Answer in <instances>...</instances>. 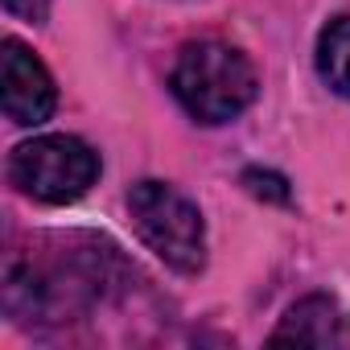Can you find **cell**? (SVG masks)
I'll list each match as a JSON object with an SVG mask.
<instances>
[{"mask_svg":"<svg viewBox=\"0 0 350 350\" xmlns=\"http://www.w3.org/2000/svg\"><path fill=\"white\" fill-rule=\"evenodd\" d=\"M317 70L321 79L350 99V17H338L321 29V42H317Z\"/></svg>","mask_w":350,"mask_h":350,"instance_id":"obj_6","label":"cell"},{"mask_svg":"<svg viewBox=\"0 0 350 350\" xmlns=\"http://www.w3.org/2000/svg\"><path fill=\"white\" fill-rule=\"evenodd\" d=\"M243 186L256 194V198H272V202H288V186L276 173H264V169H247L243 173Z\"/></svg>","mask_w":350,"mask_h":350,"instance_id":"obj_7","label":"cell"},{"mask_svg":"<svg viewBox=\"0 0 350 350\" xmlns=\"http://www.w3.org/2000/svg\"><path fill=\"white\" fill-rule=\"evenodd\" d=\"M50 5H54V0H5V9H9L13 17L33 21V25H42V21L50 17Z\"/></svg>","mask_w":350,"mask_h":350,"instance_id":"obj_8","label":"cell"},{"mask_svg":"<svg viewBox=\"0 0 350 350\" xmlns=\"http://www.w3.org/2000/svg\"><path fill=\"white\" fill-rule=\"evenodd\" d=\"M128 211L136 235L173 268V272H202L206 268V223L198 206L165 182H136L128 190Z\"/></svg>","mask_w":350,"mask_h":350,"instance_id":"obj_2","label":"cell"},{"mask_svg":"<svg viewBox=\"0 0 350 350\" xmlns=\"http://www.w3.org/2000/svg\"><path fill=\"white\" fill-rule=\"evenodd\" d=\"M272 342H301V346H342L346 342V317L329 297H305L297 301L284 321L276 325Z\"/></svg>","mask_w":350,"mask_h":350,"instance_id":"obj_5","label":"cell"},{"mask_svg":"<svg viewBox=\"0 0 350 350\" xmlns=\"http://www.w3.org/2000/svg\"><path fill=\"white\" fill-rule=\"evenodd\" d=\"M0 83H5V116L21 128H38L54 116L58 91L50 70L17 42H5V54H0Z\"/></svg>","mask_w":350,"mask_h":350,"instance_id":"obj_4","label":"cell"},{"mask_svg":"<svg viewBox=\"0 0 350 350\" xmlns=\"http://www.w3.org/2000/svg\"><path fill=\"white\" fill-rule=\"evenodd\" d=\"M9 178L21 194L62 206L83 198L99 178V152L79 136H33L13 148Z\"/></svg>","mask_w":350,"mask_h":350,"instance_id":"obj_3","label":"cell"},{"mask_svg":"<svg viewBox=\"0 0 350 350\" xmlns=\"http://www.w3.org/2000/svg\"><path fill=\"white\" fill-rule=\"evenodd\" d=\"M169 87L198 124H227L256 99V66L227 42H190L173 62Z\"/></svg>","mask_w":350,"mask_h":350,"instance_id":"obj_1","label":"cell"}]
</instances>
